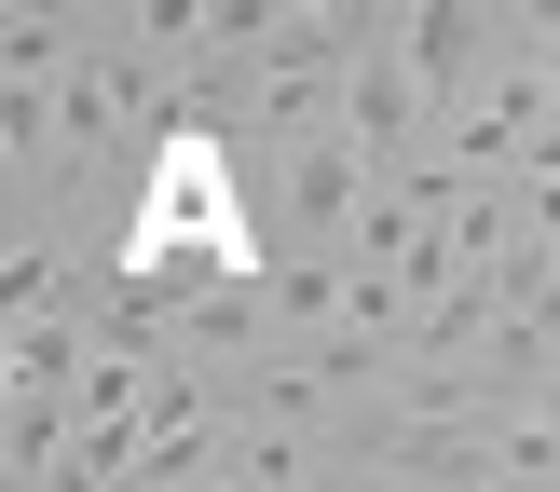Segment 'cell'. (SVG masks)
<instances>
[{
	"label": "cell",
	"instance_id": "cell-1",
	"mask_svg": "<svg viewBox=\"0 0 560 492\" xmlns=\"http://www.w3.org/2000/svg\"><path fill=\"white\" fill-rule=\"evenodd\" d=\"M370 178H383V164L355 151V137H301V151H288V260H315L342 219H370L383 206Z\"/></svg>",
	"mask_w": 560,
	"mask_h": 492
},
{
	"label": "cell",
	"instance_id": "cell-4",
	"mask_svg": "<svg viewBox=\"0 0 560 492\" xmlns=\"http://www.w3.org/2000/svg\"><path fill=\"white\" fill-rule=\"evenodd\" d=\"M547 96H560V42H547Z\"/></svg>",
	"mask_w": 560,
	"mask_h": 492
},
{
	"label": "cell",
	"instance_id": "cell-3",
	"mask_svg": "<svg viewBox=\"0 0 560 492\" xmlns=\"http://www.w3.org/2000/svg\"><path fill=\"white\" fill-rule=\"evenodd\" d=\"M55 55H69V27H55V14H14V82H42Z\"/></svg>",
	"mask_w": 560,
	"mask_h": 492
},
{
	"label": "cell",
	"instance_id": "cell-2",
	"mask_svg": "<svg viewBox=\"0 0 560 492\" xmlns=\"http://www.w3.org/2000/svg\"><path fill=\"white\" fill-rule=\"evenodd\" d=\"M492 27H506V14H465V0H438V14H397V42H410V82H424V96L452 109V96H465V69L492 55Z\"/></svg>",
	"mask_w": 560,
	"mask_h": 492
}]
</instances>
